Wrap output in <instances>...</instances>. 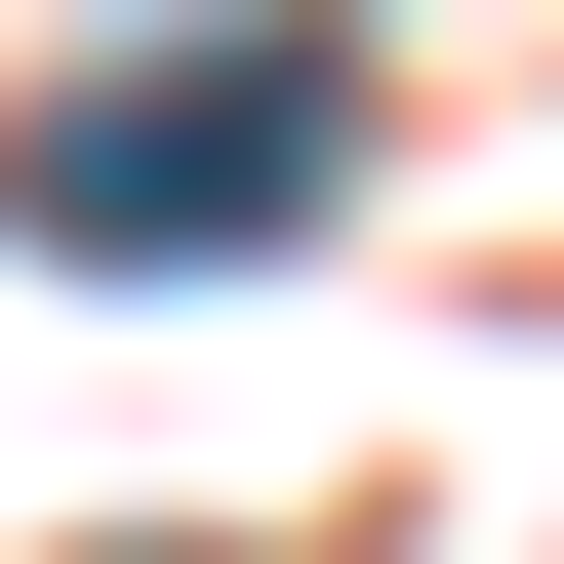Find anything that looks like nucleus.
<instances>
[{
    "mask_svg": "<svg viewBox=\"0 0 564 564\" xmlns=\"http://www.w3.org/2000/svg\"><path fill=\"white\" fill-rule=\"evenodd\" d=\"M41 242L82 282H202V242H323V202H364V41H162V82H82L41 121Z\"/></svg>",
    "mask_w": 564,
    "mask_h": 564,
    "instance_id": "f257e3e1",
    "label": "nucleus"
}]
</instances>
